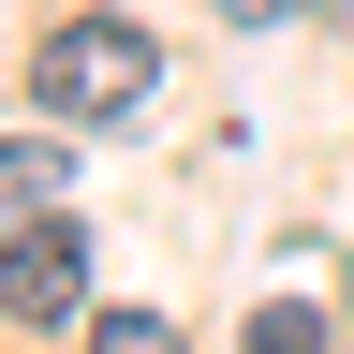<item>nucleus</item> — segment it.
<instances>
[{
  "label": "nucleus",
  "mask_w": 354,
  "mask_h": 354,
  "mask_svg": "<svg viewBox=\"0 0 354 354\" xmlns=\"http://www.w3.org/2000/svg\"><path fill=\"white\" fill-rule=\"evenodd\" d=\"M251 354H325V325H310V310H266V325H251Z\"/></svg>",
  "instance_id": "nucleus-5"
},
{
  "label": "nucleus",
  "mask_w": 354,
  "mask_h": 354,
  "mask_svg": "<svg viewBox=\"0 0 354 354\" xmlns=\"http://www.w3.org/2000/svg\"><path fill=\"white\" fill-rule=\"evenodd\" d=\"M0 310H30V325L88 310V236H74V221H30V236L0 251Z\"/></svg>",
  "instance_id": "nucleus-2"
},
{
  "label": "nucleus",
  "mask_w": 354,
  "mask_h": 354,
  "mask_svg": "<svg viewBox=\"0 0 354 354\" xmlns=\"http://www.w3.org/2000/svg\"><path fill=\"white\" fill-rule=\"evenodd\" d=\"M44 207H59V148H0V236H30Z\"/></svg>",
  "instance_id": "nucleus-3"
},
{
  "label": "nucleus",
  "mask_w": 354,
  "mask_h": 354,
  "mask_svg": "<svg viewBox=\"0 0 354 354\" xmlns=\"http://www.w3.org/2000/svg\"><path fill=\"white\" fill-rule=\"evenodd\" d=\"M88 354H177V325H162V310H104V325H88Z\"/></svg>",
  "instance_id": "nucleus-4"
},
{
  "label": "nucleus",
  "mask_w": 354,
  "mask_h": 354,
  "mask_svg": "<svg viewBox=\"0 0 354 354\" xmlns=\"http://www.w3.org/2000/svg\"><path fill=\"white\" fill-rule=\"evenodd\" d=\"M221 15H236V30H281V15H295V0H221Z\"/></svg>",
  "instance_id": "nucleus-6"
},
{
  "label": "nucleus",
  "mask_w": 354,
  "mask_h": 354,
  "mask_svg": "<svg viewBox=\"0 0 354 354\" xmlns=\"http://www.w3.org/2000/svg\"><path fill=\"white\" fill-rule=\"evenodd\" d=\"M339 30H354V0H339Z\"/></svg>",
  "instance_id": "nucleus-7"
},
{
  "label": "nucleus",
  "mask_w": 354,
  "mask_h": 354,
  "mask_svg": "<svg viewBox=\"0 0 354 354\" xmlns=\"http://www.w3.org/2000/svg\"><path fill=\"white\" fill-rule=\"evenodd\" d=\"M148 74H162V44L133 30V15H74V30H44V59H30V104L59 118V133H104L148 104Z\"/></svg>",
  "instance_id": "nucleus-1"
}]
</instances>
